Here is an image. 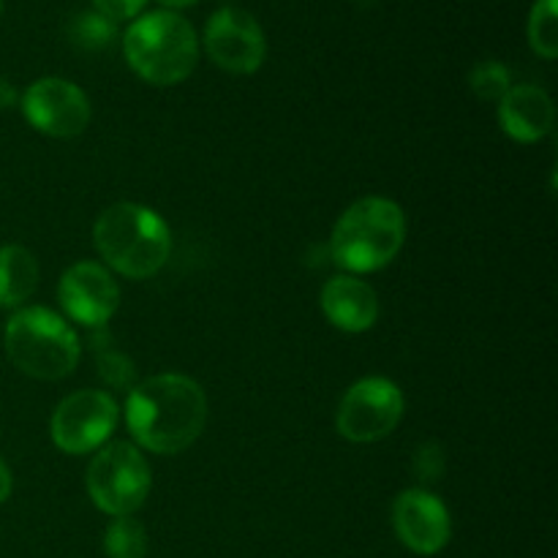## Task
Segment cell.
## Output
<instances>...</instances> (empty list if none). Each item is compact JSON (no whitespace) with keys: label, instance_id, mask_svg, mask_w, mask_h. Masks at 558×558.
<instances>
[{"label":"cell","instance_id":"8","mask_svg":"<svg viewBox=\"0 0 558 558\" xmlns=\"http://www.w3.org/2000/svg\"><path fill=\"white\" fill-rule=\"evenodd\" d=\"M120 425V407L109 392L80 390L54 407L49 439L65 456H90L101 450Z\"/></svg>","mask_w":558,"mask_h":558},{"label":"cell","instance_id":"13","mask_svg":"<svg viewBox=\"0 0 558 558\" xmlns=\"http://www.w3.org/2000/svg\"><path fill=\"white\" fill-rule=\"evenodd\" d=\"M319 305L327 322L341 332H368L379 319V294L360 276H332L322 287Z\"/></svg>","mask_w":558,"mask_h":558},{"label":"cell","instance_id":"15","mask_svg":"<svg viewBox=\"0 0 558 558\" xmlns=\"http://www.w3.org/2000/svg\"><path fill=\"white\" fill-rule=\"evenodd\" d=\"M38 259L25 245H3L0 248V308L16 311L36 294Z\"/></svg>","mask_w":558,"mask_h":558},{"label":"cell","instance_id":"20","mask_svg":"<svg viewBox=\"0 0 558 558\" xmlns=\"http://www.w3.org/2000/svg\"><path fill=\"white\" fill-rule=\"evenodd\" d=\"M98 374H101L112 387H125V390H131V387L136 385L134 363H131L123 352H118V349H104V352L98 354Z\"/></svg>","mask_w":558,"mask_h":558},{"label":"cell","instance_id":"1","mask_svg":"<svg viewBox=\"0 0 558 558\" xmlns=\"http://www.w3.org/2000/svg\"><path fill=\"white\" fill-rule=\"evenodd\" d=\"M207 396L199 381L183 374H158L136 381L125 398V428L140 450L178 456L207 425Z\"/></svg>","mask_w":558,"mask_h":558},{"label":"cell","instance_id":"23","mask_svg":"<svg viewBox=\"0 0 558 558\" xmlns=\"http://www.w3.org/2000/svg\"><path fill=\"white\" fill-rule=\"evenodd\" d=\"M16 90H14V85H11L9 80H3V76H0V112H9L11 107H14L16 104Z\"/></svg>","mask_w":558,"mask_h":558},{"label":"cell","instance_id":"14","mask_svg":"<svg viewBox=\"0 0 558 558\" xmlns=\"http://www.w3.org/2000/svg\"><path fill=\"white\" fill-rule=\"evenodd\" d=\"M556 107L548 90L537 85H512L499 101V125L510 140L534 145L554 131Z\"/></svg>","mask_w":558,"mask_h":558},{"label":"cell","instance_id":"5","mask_svg":"<svg viewBox=\"0 0 558 558\" xmlns=\"http://www.w3.org/2000/svg\"><path fill=\"white\" fill-rule=\"evenodd\" d=\"M3 347L16 371L41 381H58L74 374L82 354L80 336L69 319L41 305H27L11 314Z\"/></svg>","mask_w":558,"mask_h":558},{"label":"cell","instance_id":"24","mask_svg":"<svg viewBox=\"0 0 558 558\" xmlns=\"http://www.w3.org/2000/svg\"><path fill=\"white\" fill-rule=\"evenodd\" d=\"M11 490H14V477H11V469L0 461V505L9 501Z\"/></svg>","mask_w":558,"mask_h":558},{"label":"cell","instance_id":"19","mask_svg":"<svg viewBox=\"0 0 558 558\" xmlns=\"http://www.w3.org/2000/svg\"><path fill=\"white\" fill-rule=\"evenodd\" d=\"M469 87H472L474 96L485 104H499L507 96V90L512 87L510 71L507 65H501L499 60H485L477 63L469 74Z\"/></svg>","mask_w":558,"mask_h":558},{"label":"cell","instance_id":"17","mask_svg":"<svg viewBox=\"0 0 558 558\" xmlns=\"http://www.w3.org/2000/svg\"><path fill=\"white\" fill-rule=\"evenodd\" d=\"M529 47L545 60L558 54V0H537L529 14Z\"/></svg>","mask_w":558,"mask_h":558},{"label":"cell","instance_id":"6","mask_svg":"<svg viewBox=\"0 0 558 558\" xmlns=\"http://www.w3.org/2000/svg\"><path fill=\"white\" fill-rule=\"evenodd\" d=\"M87 496L109 518L134 515L153 488L150 463L131 441H107L85 472Z\"/></svg>","mask_w":558,"mask_h":558},{"label":"cell","instance_id":"7","mask_svg":"<svg viewBox=\"0 0 558 558\" xmlns=\"http://www.w3.org/2000/svg\"><path fill=\"white\" fill-rule=\"evenodd\" d=\"M407 398L385 376H365L343 392L336 412V428L352 445H374L401 425Z\"/></svg>","mask_w":558,"mask_h":558},{"label":"cell","instance_id":"2","mask_svg":"<svg viewBox=\"0 0 558 558\" xmlns=\"http://www.w3.org/2000/svg\"><path fill=\"white\" fill-rule=\"evenodd\" d=\"M93 245L109 272L131 281H145L161 272L169 262L172 229L150 207L118 202L93 223Z\"/></svg>","mask_w":558,"mask_h":558},{"label":"cell","instance_id":"9","mask_svg":"<svg viewBox=\"0 0 558 558\" xmlns=\"http://www.w3.org/2000/svg\"><path fill=\"white\" fill-rule=\"evenodd\" d=\"M22 114L38 134L74 140L87 129L93 109L80 85L60 76H44L22 93Z\"/></svg>","mask_w":558,"mask_h":558},{"label":"cell","instance_id":"21","mask_svg":"<svg viewBox=\"0 0 558 558\" xmlns=\"http://www.w3.org/2000/svg\"><path fill=\"white\" fill-rule=\"evenodd\" d=\"M414 474L423 483H436L445 474V450L436 441H425L417 452H414Z\"/></svg>","mask_w":558,"mask_h":558},{"label":"cell","instance_id":"16","mask_svg":"<svg viewBox=\"0 0 558 558\" xmlns=\"http://www.w3.org/2000/svg\"><path fill=\"white\" fill-rule=\"evenodd\" d=\"M104 554L107 558H145L147 532L134 515L112 518L104 532Z\"/></svg>","mask_w":558,"mask_h":558},{"label":"cell","instance_id":"25","mask_svg":"<svg viewBox=\"0 0 558 558\" xmlns=\"http://www.w3.org/2000/svg\"><path fill=\"white\" fill-rule=\"evenodd\" d=\"M158 3L169 11V9H185V5L196 3V0H158Z\"/></svg>","mask_w":558,"mask_h":558},{"label":"cell","instance_id":"3","mask_svg":"<svg viewBox=\"0 0 558 558\" xmlns=\"http://www.w3.org/2000/svg\"><path fill=\"white\" fill-rule=\"evenodd\" d=\"M407 243V213L387 196H363L343 210L330 234V256L349 276L381 270Z\"/></svg>","mask_w":558,"mask_h":558},{"label":"cell","instance_id":"18","mask_svg":"<svg viewBox=\"0 0 558 558\" xmlns=\"http://www.w3.org/2000/svg\"><path fill=\"white\" fill-rule=\"evenodd\" d=\"M69 36L85 52H98V49H107L114 41L118 27L107 16L98 14V11H85V14L74 16V22L69 27Z\"/></svg>","mask_w":558,"mask_h":558},{"label":"cell","instance_id":"12","mask_svg":"<svg viewBox=\"0 0 558 558\" xmlns=\"http://www.w3.org/2000/svg\"><path fill=\"white\" fill-rule=\"evenodd\" d=\"M392 529L403 548L417 556H436L450 543L452 518L439 496L425 488H409L392 501Z\"/></svg>","mask_w":558,"mask_h":558},{"label":"cell","instance_id":"10","mask_svg":"<svg viewBox=\"0 0 558 558\" xmlns=\"http://www.w3.org/2000/svg\"><path fill=\"white\" fill-rule=\"evenodd\" d=\"M205 52L227 74H254L262 69L267 41L262 25L243 9L223 5L205 25Z\"/></svg>","mask_w":558,"mask_h":558},{"label":"cell","instance_id":"11","mask_svg":"<svg viewBox=\"0 0 558 558\" xmlns=\"http://www.w3.org/2000/svg\"><path fill=\"white\" fill-rule=\"evenodd\" d=\"M58 303L71 322L101 330L120 308V287L101 262H76L58 283Z\"/></svg>","mask_w":558,"mask_h":558},{"label":"cell","instance_id":"22","mask_svg":"<svg viewBox=\"0 0 558 558\" xmlns=\"http://www.w3.org/2000/svg\"><path fill=\"white\" fill-rule=\"evenodd\" d=\"M147 0H93V11H98L101 16H107L109 22H129L136 20L145 9Z\"/></svg>","mask_w":558,"mask_h":558},{"label":"cell","instance_id":"4","mask_svg":"<svg viewBox=\"0 0 558 558\" xmlns=\"http://www.w3.org/2000/svg\"><path fill=\"white\" fill-rule=\"evenodd\" d=\"M123 54L140 80L156 87L180 85L199 63V38L194 25L174 11L136 16L123 36Z\"/></svg>","mask_w":558,"mask_h":558},{"label":"cell","instance_id":"26","mask_svg":"<svg viewBox=\"0 0 558 558\" xmlns=\"http://www.w3.org/2000/svg\"><path fill=\"white\" fill-rule=\"evenodd\" d=\"M0 20H3V0H0Z\"/></svg>","mask_w":558,"mask_h":558}]
</instances>
